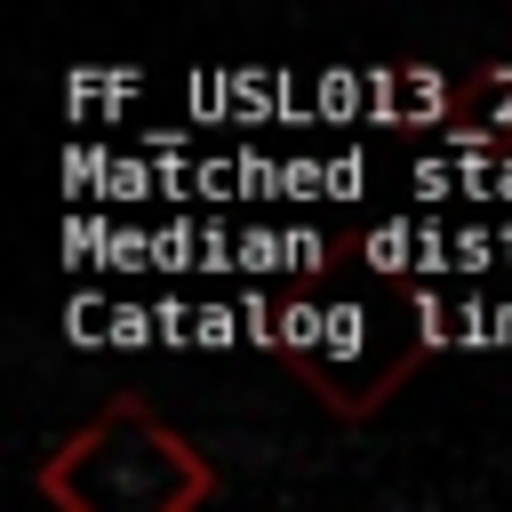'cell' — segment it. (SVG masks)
Wrapping results in <instances>:
<instances>
[{"instance_id":"1","label":"cell","mask_w":512,"mask_h":512,"mask_svg":"<svg viewBox=\"0 0 512 512\" xmlns=\"http://www.w3.org/2000/svg\"><path fill=\"white\" fill-rule=\"evenodd\" d=\"M32 488L48 512H200L216 496V464L136 392H120L32 464Z\"/></svg>"}]
</instances>
